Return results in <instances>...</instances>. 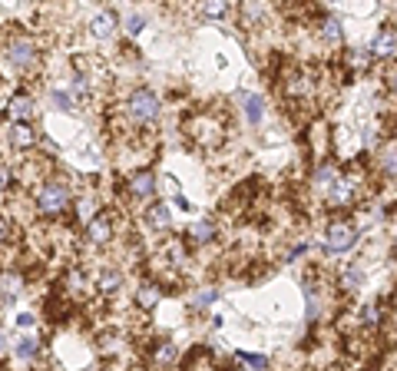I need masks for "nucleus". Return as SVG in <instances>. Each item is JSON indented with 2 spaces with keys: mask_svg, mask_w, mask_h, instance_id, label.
Masks as SVG:
<instances>
[{
  "mask_svg": "<svg viewBox=\"0 0 397 371\" xmlns=\"http://www.w3.org/2000/svg\"><path fill=\"white\" fill-rule=\"evenodd\" d=\"M70 203H73L70 186L60 182V180H50L37 189V209L43 212V216H60V212H66V205Z\"/></svg>",
  "mask_w": 397,
  "mask_h": 371,
  "instance_id": "nucleus-1",
  "label": "nucleus"
},
{
  "mask_svg": "<svg viewBox=\"0 0 397 371\" xmlns=\"http://www.w3.org/2000/svg\"><path fill=\"white\" fill-rule=\"evenodd\" d=\"M126 110H129V116L136 119L139 126H149V123H156L159 119V96L152 90H146V87H139V90L129 93V100H126Z\"/></svg>",
  "mask_w": 397,
  "mask_h": 371,
  "instance_id": "nucleus-2",
  "label": "nucleus"
},
{
  "mask_svg": "<svg viewBox=\"0 0 397 371\" xmlns=\"http://www.w3.org/2000/svg\"><path fill=\"white\" fill-rule=\"evenodd\" d=\"M7 64L13 70H30L37 64V40L27 37V34H13L7 40Z\"/></svg>",
  "mask_w": 397,
  "mask_h": 371,
  "instance_id": "nucleus-3",
  "label": "nucleus"
},
{
  "mask_svg": "<svg viewBox=\"0 0 397 371\" xmlns=\"http://www.w3.org/2000/svg\"><path fill=\"white\" fill-rule=\"evenodd\" d=\"M358 242V229L351 226V222H331L328 229H324V252H331V256H341L347 252L351 245Z\"/></svg>",
  "mask_w": 397,
  "mask_h": 371,
  "instance_id": "nucleus-4",
  "label": "nucleus"
},
{
  "mask_svg": "<svg viewBox=\"0 0 397 371\" xmlns=\"http://www.w3.org/2000/svg\"><path fill=\"white\" fill-rule=\"evenodd\" d=\"M358 189H361V182H358V176H338V182L331 186V192H328V205H351L354 203V196H358Z\"/></svg>",
  "mask_w": 397,
  "mask_h": 371,
  "instance_id": "nucleus-5",
  "label": "nucleus"
},
{
  "mask_svg": "<svg viewBox=\"0 0 397 371\" xmlns=\"http://www.w3.org/2000/svg\"><path fill=\"white\" fill-rule=\"evenodd\" d=\"M116 27H120V17H116V10H110V7H103V10H96L89 17V34L96 40H110Z\"/></svg>",
  "mask_w": 397,
  "mask_h": 371,
  "instance_id": "nucleus-6",
  "label": "nucleus"
},
{
  "mask_svg": "<svg viewBox=\"0 0 397 371\" xmlns=\"http://www.w3.org/2000/svg\"><path fill=\"white\" fill-rule=\"evenodd\" d=\"M87 239L93 245H106L113 239V219L106 212H96V216L87 222Z\"/></svg>",
  "mask_w": 397,
  "mask_h": 371,
  "instance_id": "nucleus-7",
  "label": "nucleus"
},
{
  "mask_svg": "<svg viewBox=\"0 0 397 371\" xmlns=\"http://www.w3.org/2000/svg\"><path fill=\"white\" fill-rule=\"evenodd\" d=\"M394 53H397V34L391 30V27L377 30V37L371 40V57L374 60H391Z\"/></svg>",
  "mask_w": 397,
  "mask_h": 371,
  "instance_id": "nucleus-8",
  "label": "nucleus"
},
{
  "mask_svg": "<svg viewBox=\"0 0 397 371\" xmlns=\"http://www.w3.org/2000/svg\"><path fill=\"white\" fill-rule=\"evenodd\" d=\"M7 116H10L13 123H27V119L34 116V96H27V93H13L10 103H7Z\"/></svg>",
  "mask_w": 397,
  "mask_h": 371,
  "instance_id": "nucleus-9",
  "label": "nucleus"
},
{
  "mask_svg": "<svg viewBox=\"0 0 397 371\" xmlns=\"http://www.w3.org/2000/svg\"><path fill=\"white\" fill-rule=\"evenodd\" d=\"M129 192L136 196V199H156V176L152 173H136L133 180H129Z\"/></svg>",
  "mask_w": 397,
  "mask_h": 371,
  "instance_id": "nucleus-10",
  "label": "nucleus"
},
{
  "mask_svg": "<svg viewBox=\"0 0 397 371\" xmlns=\"http://www.w3.org/2000/svg\"><path fill=\"white\" fill-rule=\"evenodd\" d=\"M34 143H37L34 126H27V123H13L10 126V146H17V150H30Z\"/></svg>",
  "mask_w": 397,
  "mask_h": 371,
  "instance_id": "nucleus-11",
  "label": "nucleus"
},
{
  "mask_svg": "<svg viewBox=\"0 0 397 371\" xmlns=\"http://www.w3.org/2000/svg\"><path fill=\"white\" fill-rule=\"evenodd\" d=\"M173 361H175V345L173 342H159V345L152 348V368L156 371L173 368Z\"/></svg>",
  "mask_w": 397,
  "mask_h": 371,
  "instance_id": "nucleus-12",
  "label": "nucleus"
},
{
  "mask_svg": "<svg viewBox=\"0 0 397 371\" xmlns=\"http://www.w3.org/2000/svg\"><path fill=\"white\" fill-rule=\"evenodd\" d=\"M159 298H162V292H159V285L156 282H143L136 289V302H139V308H156L159 305Z\"/></svg>",
  "mask_w": 397,
  "mask_h": 371,
  "instance_id": "nucleus-13",
  "label": "nucleus"
},
{
  "mask_svg": "<svg viewBox=\"0 0 397 371\" xmlns=\"http://www.w3.org/2000/svg\"><path fill=\"white\" fill-rule=\"evenodd\" d=\"M189 239H192V242H212V239H215V222H212V219L192 222V226H189Z\"/></svg>",
  "mask_w": 397,
  "mask_h": 371,
  "instance_id": "nucleus-14",
  "label": "nucleus"
},
{
  "mask_svg": "<svg viewBox=\"0 0 397 371\" xmlns=\"http://www.w3.org/2000/svg\"><path fill=\"white\" fill-rule=\"evenodd\" d=\"M186 371H215V358H212L209 348H196V351L189 355Z\"/></svg>",
  "mask_w": 397,
  "mask_h": 371,
  "instance_id": "nucleus-15",
  "label": "nucleus"
},
{
  "mask_svg": "<svg viewBox=\"0 0 397 371\" xmlns=\"http://www.w3.org/2000/svg\"><path fill=\"white\" fill-rule=\"evenodd\" d=\"M24 289V279L20 275H13V272H3L0 275V295H3V302H13L17 295Z\"/></svg>",
  "mask_w": 397,
  "mask_h": 371,
  "instance_id": "nucleus-16",
  "label": "nucleus"
},
{
  "mask_svg": "<svg viewBox=\"0 0 397 371\" xmlns=\"http://www.w3.org/2000/svg\"><path fill=\"white\" fill-rule=\"evenodd\" d=\"M322 37L328 40L331 47H341L345 30H341V20H338V17H324V20H322Z\"/></svg>",
  "mask_w": 397,
  "mask_h": 371,
  "instance_id": "nucleus-17",
  "label": "nucleus"
},
{
  "mask_svg": "<svg viewBox=\"0 0 397 371\" xmlns=\"http://www.w3.org/2000/svg\"><path fill=\"white\" fill-rule=\"evenodd\" d=\"M338 182V169L331 166V163H324L318 173H315V189H324V192H331V186Z\"/></svg>",
  "mask_w": 397,
  "mask_h": 371,
  "instance_id": "nucleus-18",
  "label": "nucleus"
},
{
  "mask_svg": "<svg viewBox=\"0 0 397 371\" xmlns=\"http://www.w3.org/2000/svg\"><path fill=\"white\" fill-rule=\"evenodd\" d=\"M146 222L149 226H156V229H166L173 219H169V209H166V205H152V209L146 212Z\"/></svg>",
  "mask_w": 397,
  "mask_h": 371,
  "instance_id": "nucleus-19",
  "label": "nucleus"
},
{
  "mask_svg": "<svg viewBox=\"0 0 397 371\" xmlns=\"http://www.w3.org/2000/svg\"><path fill=\"white\" fill-rule=\"evenodd\" d=\"M123 285V275L116 269H110V272H103V279H99V292H106V295H113L116 289Z\"/></svg>",
  "mask_w": 397,
  "mask_h": 371,
  "instance_id": "nucleus-20",
  "label": "nucleus"
},
{
  "mask_svg": "<svg viewBox=\"0 0 397 371\" xmlns=\"http://www.w3.org/2000/svg\"><path fill=\"white\" fill-rule=\"evenodd\" d=\"M245 116L248 123H261V96H245Z\"/></svg>",
  "mask_w": 397,
  "mask_h": 371,
  "instance_id": "nucleus-21",
  "label": "nucleus"
},
{
  "mask_svg": "<svg viewBox=\"0 0 397 371\" xmlns=\"http://www.w3.org/2000/svg\"><path fill=\"white\" fill-rule=\"evenodd\" d=\"M13 355H17V358H34V355H37V342H34V338H20V342H17V348H13Z\"/></svg>",
  "mask_w": 397,
  "mask_h": 371,
  "instance_id": "nucleus-22",
  "label": "nucleus"
},
{
  "mask_svg": "<svg viewBox=\"0 0 397 371\" xmlns=\"http://www.w3.org/2000/svg\"><path fill=\"white\" fill-rule=\"evenodd\" d=\"M361 282H364V272H361L358 265H347V269H345V289H347V292H354Z\"/></svg>",
  "mask_w": 397,
  "mask_h": 371,
  "instance_id": "nucleus-23",
  "label": "nucleus"
},
{
  "mask_svg": "<svg viewBox=\"0 0 397 371\" xmlns=\"http://www.w3.org/2000/svg\"><path fill=\"white\" fill-rule=\"evenodd\" d=\"M242 361H245L248 368H255V371L268 368V358H265V355H248V351H245V355H242Z\"/></svg>",
  "mask_w": 397,
  "mask_h": 371,
  "instance_id": "nucleus-24",
  "label": "nucleus"
},
{
  "mask_svg": "<svg viewBox=\"0 0 397 371\" xmlns=\"http://www.w3.org/2000/svg\"><path fill=\"white\" fill-rule=\"evenodd\" d=\"M215 298H219V292H212V289H209V292L196 295V298H192V305H196V308H209L212 302H215Z\"/></svg>",
  "mask_w": 397,
  "mask_h": 371,
  "instance_id": "nucleus-25",
  "label": "nucleus"
},
{
  "mask_svg": "<svg viewBox=\"0 0 397 371\" xmlns=\"http://www.w3.org/2000/svg\"><path fill=\"white\" fill-rule=\"evenodd\" d=\"M53 103H57L60 110H73V96H70V93H63V90L53 93Z\"/></svg>",
  "mask_w": 397,
  "mask_h": 371,
  "instance_id": "nucleus-26",
  "label": "nucleus"
},
{
  "mask_svg": "<svg viewBox=\"0 0 397 371\" xmlns=\"http://www.w3.org/2000/svg\"><path fill=\"white\" fill-rule=\"evenodd\" d=\"M202 13H209V17H225V13H229V7H225V3H205V7H202Z\"/></svg>",
  "mask_w": 397,
  "mask_h": 371,
  "instance_id": "nucleus-27",
  "label": "nucleus"
},
{
  "mask_svg": "<svg viewBox=\"0 0 397 371\" xmlns=\"http://www.w3.org/2000/svg\"><path fill=\"white\" fill-rule=\"evenodd\" d=\"M361 321H364V325H377V305H368V308H364Z\"/></svg>",
  "mask_w": 397,
  "mask_h": 371,
  "instance_id": "nucleus-28",
  "label": "nucleus"
},
{
  "mask_svg": "<svg viewBox=\"0 0 397 371\" xmlns=\"http://www.w3.org/2000/svg\"><path fill=\"white\" fill-rule=\"evenodd\" d=\"M126 30H129V34H139V30H143V17H139V13H133V17H129V27H126Z\"/></svg>",
  "mask_w": 397,
  "mask_h": 371,
  "instance_id": "nucleus-29",
  "label": "nucleus"
},
{
  "mask_svg": "<svg viewBox=\"0 0 397 371\" xmlns=\"http://www.w3.org/2000/svg\"><path fill=\"white\" fill-rule=\"evenodd\" d=\"M387 87L397 93V66H394V70H387Z\"/></svg>",
  "mask_w": 397,
  "mask_h": 371,
  "instance_id": "nucleus-30",
  "label": "nucleus"
},
{
  "mask_svg": "<svg viewBox=\"0 0 397 371\" xmlns=\"http://www.w3.org/2000/svg\"><path fill=\"white\" fill-rule=\"evenodd\" d=\"M17 325H20V328H30V325H34V315H20V319H17Z\"/></svg>",
  "mask_w": 397,
  "mask_h": 371,
  "instance_id": "nucleus-31",
  "label": "nucleus"
},
{
  "mask_svg": "<svg viewBox=\"0 0 397 371\" xmlns=\"http://www.w3.org/2000/svg\"><path fill=\"white\" fill-rule=\"evenodd\" d=\"M0 351H3V332H0Z\"/></svg>",
  "mask_w": 397,
  "mask_h": 371,
  "instance_id": "nucleus-32",
  "label": "nucleus"
},
{
  "mask_svg": "<svg viewBox=\"0 0 397 371\" xmlns=\"http://www.w3.org/2000/svg\"><path fill=\"white\" fill-rule=\"evenodd\" d=\"M394 256H397V239H394Z\"/></svg>",
  "mask_w": 397,
  "mask_h": 371,
  "instance_id": "nucleus-33",
  "label": "nucleus"
},
{
  "mask_svg": "<svg viewBox=\"0 0 397 371\" xmlns=\"http://www.w3.org/2000/svg\"><path fill=\"white\" fill-rule=\"evenodd\" d=\"M238 371H252V368H238Z\"/></svg>",
  "mask_w": 397,
  "mask_h": 371,
  "instance_id": "nucleus-34",
  "label": "nucleus"
}]
</instances>
